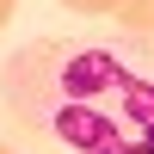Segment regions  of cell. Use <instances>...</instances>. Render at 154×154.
<instances>
[{
    "label": "cell",
    "mask_w": 154,
    "mask_h": 154,
    "mask_svg": "<svg viewBox=\"0 0 154 154\" xmlns=\"http://www.w3.org/2000/svg\"><path fill=\"white\" fill-rule=\"evenodd\" d=\"M0 99L37 154H154V49L136 37H43L6 62Z\"/></svg>",
    "instance_id": "1"
},
{
    "label": "cell",
    "mask_w": 154,
    "mask_h": 154,
    "mask_svg": "<svg viewBox=\"0 0 154 154\" xmlns=\"http://www.w3.org/2000/svg\"><path fill=\"white\" fill-rule=\"evenodd\" d=\"M111 19H117L123 37L148 43V37H154V0H117V12H111Z\"/></svg>",
    "instance_id": "2"
},
{
    "label": "cell",
    "mask_w": 154,
    "mask_h": 154,
    "mask_svg": "<svg viewBox=\"0 0 154 154\" xmlns=\"http://www.w3.org/2000/svg\"><path fill=\"white\" fill-rule=\"evenodd\" d=\"M68 12H80V19H99V12H117V0H62Z\"/></svg>",
    "instance_id": "3"
},
{
    "label": "cell",
    "mask_w": 154,
    "mask_h": 154,
    "mask_svg": "<svg viewBox=\"0 0 154 154\" xmlns=\"http://www.w3.org/2000/svg\"><path fill=\"white\" fill-rule=\"evenodd\" d=\"M12 6H19V0H0V25H6V19H12Z\"/></svg>",
    "instance_id": "4"
},
{
    "label": "cell",
    "mask_w": 154,
    "mask_h": 154,
    "mask_svg": "<svg viewBox=\"0 0 154 154\" xmlns=\"http://www.w3.org/2000/svg\"><path fill=\"white\" fill-rule=\"evenodd\" d=\"M0 154H12V148H6V142H0Z\"/></svg>",
    "instance_id": "5"
},
{
    "label": "cell",
    "mask_w": 154,
    "mask_h": 154,
    "mask_svg": "<svg viewBox=\"0 0 154 154\" xmlns=\"http://www.w3.org/2000/svg\"><path fill=\"white\" fill-rule=\"evenodd\" d=\"M148 49H154V37H148Z\"/></svg>",
    "instance_id": "6"
}]
</instances>
